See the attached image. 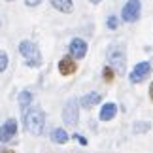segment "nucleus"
Listing matches in <instances>:
<instances>
[{
	"label": "nucleus",
	"instance_id": "obj_1",
	"mask_svg": "<svg viewBox=\"0 0 153 153\" xmlns=\"http://www.w3.org/2000/svg\"><path fill=\"white\" fill-rule=\"evenodd\" d=\"M44 123H45V115L42 110L34 108V110H28L25 111V128L30 134H42L44 131Z\"/></svg>",
	"mask_w": 153,
	"mask_h": 153
},
{
	"label": "nucleus",
	"instance_id": "obj_2",
	"mask_svg": "<svg viewBox=\"0 0 153 153\" xmlns=\"http://www.w3.org/2000/svg\"><path fill=\"white\" fill-rule=\"evenodd\" d=\"M108 61L111 64V68L117 74H125V64H127V57H125V49L123 45H111L108 49Z\"/></svg>",
	"mask_w": 153,
	"mask_h": 153
},
{
	"label": "nucleus",
	"instance_id": "obj_3",
	"mask_svg": "<svg viewBox=\"0 0 153 153\" xmlns=\"http://www.w3.org/2000/svg\"><path fill=\"white\" fill-rule=\"evenodd\" d=\"M19 51H21V55L25 57L28 66H40V64H42V55H40V49L36 48V44L25 40V42L19 44Z\"/></svg>",
	"mask_w": 153,
	"mask_h": 153
},
{
	"label": "nucleus",
	"instance_id": "obj_4",
	"mask_svg": "<svg viewBox=\"0 0 153 153\" xmlns=\"http://www.w3.org/2000/svg\"><path fill=\"white\" fill-rule=\"evenodd\" d=\"M78 117H79V102L76 98H72V100L66 102V106L62 110V121L68 127H76L78 125Z\"/></svg>",
	"mask_w": 153,
	"mask_h": 153
},
{
	"label": "nucleus",
	"instance_id": "obj_5",
	"mask_svg": "<svg viewBox=\"0 0 153 153\" xmlns=\"http://www.w3.org/2000/svg\"><path fill=\"white\" fill-rule=\"evenodd\" d=\"M140 10H142V6H140V0H128V2L123 6V11H121L123 21H127V23L136 21L138 17H140Z\"/></svg>",
	"mask_w": 153,
	"mask_h": 153
},
{
	"label": "nucleus",
	"instance_id": "obj_6",
	"mask_svg": "<svg viewBox=\"0 0 153 153\" xmlns=\"http://www.w3.org/2000/svg\"><path fill=\"white\" fill-rule=\"evenodd\" d=\"M151 74V64L149 62H138L136 66L132 68V72H131V81L132 83H140V81H144L148 76Z\"/></svg>",
	"mask_w": 153,
	"mask_h": 153
},
{
	"label": "nucleus",
	"instance_id": "obj_7",
	"mask_svg": "<svg viewBox=\"0 0 153 153\" xmlns=\"http://www.w3.org/2000/svg\"><path fill=\"white\" fill-rule=\"evenodd\" d=\"M17 132V121L15 119H8L0 127V142H10Z\"/></svg>",
	"mask_w": 153,
	"mask_h": 153
},
{
	"label": "nucleus",
	"instance_id": "obj_8",
	"mask_svg": "<svg viewBox=\"0 0 153 153\" xmlns=\"http://www.w3.org/2000/svg\"><path fill=\"white\" fill-rule=\"evenodd\" d=\"M70 55L76 59H83L87 55V42L81 38H74L70 42Z\"/></svg>",
	"mask_w": 153,
	"mask_h": 153
},
{
	"label": "nucleus",
	"instance_id": "obj_9",
	"mask_svg": "<svg viewBox=\"0 0 153 153\" xmlns=\"http://www.w3.org/2000/svg\"><path fill=\"white\" fill-rule=\"evenodd\" d=\"M76 62L72 61V57H64L61 59V62H59V72H61L62 76H70V74H74L76 72Z\"/></svg>",
	"mask_w": 153,
	"mask_h": 153
},
{
	"label": "nucleus",
	"instance_id": "obj_10",
	"mask_svg": "<svg viewBox=\"0 0 153 153\" xmlns=\"http://www.w3.org/2000/svg\"><path fill=\"white\" fill-rule=\"evenodd\" d=\"M117 114V106L114 102H108V104H104L102 106V110H100V119L102 121H110V119H114Z\"/></svg>",
	"mask_w": 153,
	"mask_h": 153
},
{
	"label": "nucleus",
	"instance_id": "obj_11",
	"mask_svg": "<svg viewBox=\"0 0 153 153\" xmlns=\"http://www.w3.org/2000/svg\"><path fill=\"white\" fill-rule=\"evenodd\" d=\"M100 95L98 93H89V95H85V97H81V100L79 104L83 106V108H93V106H97L98 102H100Z\"/></svg>",
	"mask_w": 153,
	"mask_h": 153
},
{
	"label": "nucleus",
	"instance_id": "obj_12",
	"mask_svg": "<svg viewBox=\"0 0 153 153\" xmlns=\"http://www.w3.org/2000/svg\"><path fill=\"white\" fill-rule=\"evenodd\" d=\"M51 6L57 8L59 11H62V13H70L72 8H74L72 0H51Z\"/></svg>",
	"mask_w": 153,
	"mask_h": 153
},
{
	"label": "nucleus",
	"instance_id": "obj_13",
	"mask_svg": "<svg viewBox=\"0 0 153 153\" xmlns=\"http://www.w3.org/2000/svg\"><path fill=\"white\" fill-rule=\"evenodd\" d=\"M51 140L57 142V144H66L68 142V134H66L64 128H55V131L51 132Z\"/></svg>",
	"mask_w": 153,
	"mask_h": 153
},
{
	"label": "nucleus",
	"instance_id": "obj_14",
	"mask_svg": "<svg viewBox=\"0 0 153 153\" xmlns=\"http://www.w3.org/2000/svg\"><path fill=\"white\" fill-rule=\"evenodd\" d=\"M30 102H32V95H30L28 91H21V95H19V104H21V108L25 110Z\"/></svg>",
	"mask_w": 153,
	"mask_h": 153
},
{
	"label": "nucleus",
	"instance_id": "obj_15",
	"mask_svg": "<svg viewBox=\"0 0 153 153\" xmlns=\"http://www.w3.org/2000/svg\"><path fill=\"white\" fill-rule=\"evenodd\" d=\"M149 128H151V123H148V121H136V123H134V132H136V134L148 132Z\"/></svg>",
	"mask_w": 153,
	"mask_h": 153
},
{
	"label": "nucleus",
	"instance_id": "obj_16",
	"mask_svg": "<svg viewBox=\"0 0 153 153\" xmlns=\"http://www.w3.org/2000/svg\"><path fill=\"white\" fill-rule=\"evenodd\" d=\"M6 66H8V55L4 51H0V72H4Z\"/></svg>",
	"mask_w": 153,
	"mask_h": 153
},
{
	"label": "nucleus",
	"instance_id": "obj_17",
	"mask_svg": "<svg viewBox=\"0 0 153 153\" xmlns=\"http://www.w3.org/2000/svg\"><path fill=\"white\" fill-rule=\"evenodd\" d=\"M117 25H119V21H117V17L115 15H110L108 17V28H111V30H115Z\"/></svg>",
	"mask_w": 153,
	"mask_h": 153
},
{
	"label": "nucleus",
	"instance_id": "obj_18",
	"mask_svg": "<svg viewBox=\"0 0 153 153\" xmlns=\"http://www.w3.org/2000/svg\"><path fill=\"white\" fill-rule=\"evenodd\" d=\"M104 79L106 81H111V79H114V68H111V66H106L104 68Z\"/></svg>",
	"mask_w": 153,
	"mask_h": 153
},
{
	"label": "nucleus",
	"instance_id": "obj_19",
	"mask_svg": "<svg viewBox=\"0 0 153 153\" xmlns=\"http://www.w3.org/2000/svg\"><path fill=\"white\" fill-rule=\"evenodd\" d=\"M74 138H76V140H78V142H79L81 146H85V144H87V140H85L83 136H79V134H74Z\"/></svg>",
	"mask_w": 153,
	"mask_h": 153
},
{
	"label": "nucleus",
	"instance_id": "obj_20",
	"mask_svg": "<svg viewBox=\"0 0 153 153\" xmlns=\"http://www.w3.org/2000/svg\"><path fill=\"white\" fill-rule=\"evenodd\" d=\"M42 0H27V6H38Z\"/></svg>",
	"mask_w": 153,
	"mask_h": 153
},
{
	"label": "nucleus",
	"instance_id": "obj_21",
	"mask_svg": "<svg viewBox=\"0 0 153 153\" xmlns=\"http://www.w3.org/2000/svg\"><path fill=\"white\" fill-rule=\"evenodd\" d=\"M149 97H151V100H153V81H151V85H149Z\"/></svg>",
	"mask_w": 153,
	"mask_h": 153
},
{
	"label": "nucleus",
	"instance_id": "obj_22",
	"mask_svg": "<svg viewBox=\"0 0 153 153\" xmlns=\"http://www.w3.org/2000/svg\"><path fill=\"white\" fill-rule=\"evenodd\" d=\"M91 4H98V2H102V0H89Z\"/></svg>",
	"mask_w": 153,
	"mask_h": 153
},
{
	"label": "nucleus",
	"instance_id": "obj_23",
	"mask_svg": "<svg viewBox=\"0 0 153 153\" xmlns=\"http://www.w3.org/2000/svg\"><path fill=\"white\" fill-rule=\"evenodd\" d=\"M0 153H13V151H10V149H2Z\"/></svg>",
	"mask_w": 153,
	"mask_h": 153
}]
</instances>
